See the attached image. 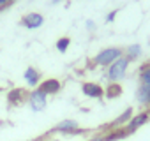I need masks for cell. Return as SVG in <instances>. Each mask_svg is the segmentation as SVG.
<instances>
[{
    "mask_svg": "<svg viewBox=\"0 0 150 141\" xmlns=\"http://www.w3.org/2000/svg\"><path fill=\"white\" fill-rule=\"evenodd\" d=\"M136 101L139 106H143L145 109H150V87L148 85H138L136 90Z\"/></svg>",
    "mask_w": 150,
    "mask_h": 141,
    "instance_id": "9",
    "label": "cell"
},
{
    "mask_svg": "<svg viewBox=\"0 0 150 141\" xmlns=\"http://www.w3.org/2000/svg\"><path fill=\"white\" fill-rule=\"evenodd\" d=\"M50 132H60V134H65V136H78V134H87L88 130L80 129V123H78L76 120L67 118V120L58 122V123L50 130Z\"/></svg>",
    "mask_w": 150,
    "mask_h": 141,
    "instance_id": "3",
    "label": "cell"
},
{
    "mask_svg": "<svg viewBox=\"0 0 150 141\" xmlns=\"http://www.w3.org/2000/svg\"><path fill=\"white\" fill-rule=\"evenodd\" d=\"M138 78H139V83H141V85H148V87H150V62H145V63L139 67Z\"/></svg>",
    "mask_w": 150,
    "mask_h": 141,
    "instance_id": "14",
    "label": "cell"
},
{
    "mask_svg": "<svg viewBox=\"0 0 150 141\" xmlns=\"http://www.w3.org/2000/svg\"><path fill=\"white\" fill-rule=\"evenodd\" d=\"M81 92L90 99H103L104 97V88L99 83H94V81H85L81 85Z\"/></svg>",
    "mask_w": 150,
    "mask_h": 141,
    "instance_id": "7",
    "label": "cell"
},
{
    "mask_svg": "<svg viewBox=\"0 0 150 141\" xmlns=\"http://www.w3.org/2000/svg\"><path fill=\"white\" fill-rule=\"evenodd\" d=\"M28 99V94L23 90V88H14L7 94V102L11 106H20L21 102H25Z\"/></svg>",
    "mask_w": 150,
    "mask_h": 141,
    "instance_id": "12",
    "label": "cell"
},
{
    "mask_svg": "<svg viewBox=\"0 0 150 141\" xmlns=\"http://www.w3.org/2000/svg\"><path fill=\"white\" fill-rule=\"evenodd\" d=\"M146 122H150V109H143L141 113L132 115V118H131L129 123L125 125V130H127L129 134H132V132H136L139 127H143Z\"/></svg>",
    "mask_w": 150,
    "mask_h": 141,
    "instance_id": "5",
    "label": "cell"
},
{
    "mask_svg": "<svg viewBox=\"0 0 150 141\" xmlns=\"http://www.w3.org/2000/svg\"><path fill=\"white\" fill-rule=\"evenodd\" d=\"M39 141H60V139H50V137H37Z\"/></svg>",
    "mask_w": 150,
    "mask_h": 141,
    "instance_id": "20",
    "label": "cell"
},
{
    "mask_svg": "<svg viewBox=\"0 0 150 141\" xmlns=\"http://www.w3.org/2000/svg\"><path fill=\"white\" fill-rule=\"evenodd\" d=\"M141 53H143V49H141V46H139V44H129V46L124 49V56H125L129 62L138 60V58L141 56Z\"/></svg>",
    "mask_w": 150,
    "mask_h": 141,
    "instance_id": "13",
    "label": "cell"
},
{
    "mask_svg": "<svg viewBox=\"0 0 150 141\" xmlns=\"http://www.w3.org/2000/svg\"><path fill=\"white\" fill-rule=\"evenodd\" d=\"M131 118H132V108H127L120 116H117L110 125H106V129H108V130H111V129H122V127H125V125L129 123Z\"/></svg>",
    "mask_w": 150,
    "mask_h": 141,
    "instance_id": "11",
    "label": "cell"
},
{
    "mask_svg": "<svg viewBox=\"0 0 150 141\" xmlns=\"http://www.w3.org/2000/svg\"><path fill=\"white\" fill-rule=\"evenodd\" d=\"M129 60L125 58V56H120L118 60H115L110 67H106V80L110 81V83H120L124 78H125V74H127V69H129Z\"/></svg>",
    "mask_w": 150,
    "mask_h": 141,
    "instance_id": "1",
    "label": "cell"
},
{
    "mask_svg": "<svg viewBox=\"0 0 150 141\" xmlns=\"http://www.w3.org/2000/svg\"><path fill=\"white\" fill-rule=\"evenodd\" d=\"M85 27H87V30H88V32H94V30L97 28L96 21H92V20H87V21H85Z\"/></svg>",
    "mask_w": 150,
    "mask_h": 141,
    "instance_id": "18",
    "label": "cell"
},
{
    "mask_svg": "<svg viewBox=\"0 0 150 141\" xmlns=\"http://www.w3.org/2000/svg\"><path fill=\"white\" fill-rule=\"evenodd\" d=\"M13 2H14V0H0V11H4L6 7H9Z\"/></svg>",
    "mask_w": 150,
    "mask_h": 141,
    "instance_id": "19",
    "label": "cell"
},
{
    "mask_svg": "<svg viewBox=\"0 0 150 141\" xmlns=\"http://www.w3.org/2000/svg\"><path fill=\"white\" fill-rule=\"evenodd\" d=\"M41 92H44L46 95H55V94H58L60 90H62V83H60V80H57V78H48V80H44V81H41V85L37 87Z\"/></svg>",
    "mask_w": 150,
    "mask_h": 141,
    "instance_id": "8",
    "label": "cell"
},
{
    "mask_svg": "<svg viewBox=\"0 0 150 141\" xmlns=\"http://www.w3.org/2000/svg\"><path fill=\"white\" fill-rule=\"evenodd\" d=\"M120 56H124V49L118 46H111V48H104L101 49L96 56H94V65L99 67H110L115 60H118Z\"/></svg>",
    "mask_w": 150,
    "mask_h": 141,
    "instance_id": "2",
    "label": "cell"
},
{
    "mask_svg": "<svg viewBox=\"0 0 150 141\" xmlns=\"http://www.w3.org/2000/svg\"><path fill=\"white\" fill-rule=\"evenodd\" d=\"M117 14H118V9L110 11V13L106 14V23H113V21H115V18H117Z\"/></svg>",
    "mask_w": 150,
    "mask_h": 141,
    "instance_id": "17",
    "label": "cell"
},
{
    "mask_svg": "<svg viewBox=\"0 0 150 141\" xmlns=\"http://www.w3.org/2000/svg\"><path fill=\"white\" fill-rule=\"evenodd\" d=\"M69 46H71V37H60L55 44L57 51H60V53H65L69 49Z\"/></svg>",
    "mask_w": 150,
    "mask_h": 141,
    "instance_id": "16",
    "label": "cell"
},
{
    "mask_svg": "<svg viewBox=\"0 0 150 141\" xmlns=\"http://www.w3.org/2000/svg\"><path fill=\"white\" fill-rule=\"evenodd\" d=\"M60 2H62V0H51L50 4H51V6H57V4H60Z\"/></svg>",
    "mask_w": 150,
    "mask_h": 141,
    "instance_id": "21",
    "label": "cell"
},
{
    "mask_svg": "<svg viewBox=\"0 0 150 141\" xmlns=\"http://www.w3.org/2000/svg\"><path fill=\"white\" fill-rule=\"evenodd\" d=\"M42 23H44V16L41 13H28L21 18V25L28 30L39 28V27H42Z\"/></svg>",
    "mask_w": 150,
    "mask_h": 141,
    "instance_id": "6",
    "label": "cell"
},
{
    "mask_svg": "<svg viewBox=\"0 0 150 141\" xmlns=\"http://www.w3.org/2000/svg\"><path fill=\"white\" fill-rule=\"evenodd\" d=\"M28 106L34 113H39L42 111L46 106H48V95L44 92H41L39 88H34L32 92H28Z\"/></svg>",
    "mask_w": 150,
    "mask_h": 141,
    "instance_id": "4",
    "label": "cell"
},
{
    "mask_svg": "<svg viewBox=\"0 0 150 141\" xmlns=\"http://www.w3.org/2000/svg\"><path fill=\"white\" fill-rule=\"evenodd\" d=\"M23 78H25V81L30 88H37L41 85V73L35 67H27L25 73H23Z\"/></svg>",
    "mask_w": 150,
    "mask_h": 141,
    "instance_id": "10",
    "label": "cell"
},
{
    "mask_svg": "<svg viewBox=\"0 0 150 141\" xmlns=\"http://www.w3.org/2000/svg\"><path fill=\"white\" fill-rule=\"evenodd\" d=\"M104 95H106V99H117L122 95V87L118 83H110L104 90Z\"/></svg>",
    "mask_w": 150,
    "mask_h": 141,
    "instance_id": "15",
    "label": "cell"
},
{
    "mask_svg": "<svg viewBox=\"0 0 150 141\" xmlns=\"http://www.w3.org/2000/svg\"><path fill=\"white\" fill-rule=\"evenodd\" d=\"M0 92H2V88H0Z\"/></svg>",
    "mask_w": 150,
    "mask_h": 141,
    "instance_id": "22",
    "label": "cell"
}]
</instances>
